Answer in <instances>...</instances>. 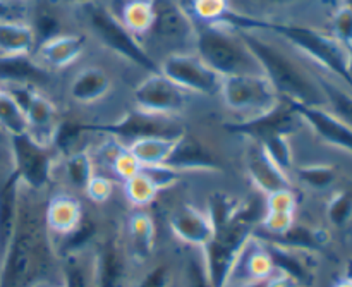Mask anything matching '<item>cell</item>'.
<instances>
[{"mask_svg": "<svg viewBox=\"0 0 352 287\" xmlns=\"http://www.w3.org/2000/svg\"><path fill=\"white\" fill-rule=\"evenodd\" d=\"M21 181L14 171L7 172L6 179L0 182V262L6 255L7 246L12 240L19 213Z\"/></svg>", "mask_w": 352, "mask_h": 287, "instance_id": "44dd1931", "label": "cell"}, {"mask_svg": "<svg viewBox=\"0 0 352 287\" xmlns=\"http://www.w3.org/2000/svg\"><path fill=\"white\" fill-rule=\"evenodd\" d=\"M62 165H64V174L67 178L69 184L85 193L86 186L89 184V181L95 176L93 155L86 148H78V150L69 151Z\"/></svg>", "mask_w": 352, "mask_h": 287, "instance_id": "f546056e", "label": "cell"}, {"mask_svg": "<svg viewBox=\"0 0 352 287\" xmlns=\"http://www.w3.org/2000/svg\"><path fill=\"white\" fill-rule=\"evenodd\" d=\"M346 55H347V69H349L351 76H352V45H346Z\"/></svg>", "mask_w": 352, "mask_h": 287, "instance_id": "f907efd6", "label": "cell"}, {"mask_svg": "<svg viewBox=\"0 0 352 287\" xmlns=\"http://www.w3.org/2000/svg\"><path fill=\"white\" fill-rule=\"evenodd\" d=\"M43 78L45 67L30 57H0V81L7 85H33Z\"/></svg>", "mask_w": 352, "mask_h": 287, "instance_id": "f1b7e54d", "label": "cell"}, {"mask_svg": "<svg viewBox=\"0 0 352 287\" xmlns=\"http://www.w3.org/2000/svg\"><path fill=\"white\" fill-rule=\"evenodd\" d=\"M12 169L21 184L31 191H43L52 181L55 169V148L41 145L30 133L9 136Z\"/></svg>", "mask_w": 352, "mask_h": 287, "instance_id": "277c9868", "label": "cell"}, {"mask_svg": "<svg viewBox=\"0 0 352 287\" xmlns=\"http://www.w3.org/2000/svg\"><path fill=\"white\" fill-rule=\"evenodd\" d=\"M54 240L45 226V205L36 191L21 186L12 240L0 262V287H38L55 268Z\"/></svg>", "mask_w": 352, "mask_h": 287, "instance_id": "6da1fadb", "label": "cell"}, {"mask_svg": "<svg viewBox=\"0 0 352 287\" xmlns=\"http://www.w3.org/2000/svg\"><path fill=\"white\" fill-rule=\"evenodd\" d=\"M258 236V234H256ZM260 237L263 241L265 248H267L268 255L272 258V264L277 274L287 275L289 279L296 282V284H309L313 281V272L309 268V264L305 260L306 255L302 251L291 250L287 246H282V244L275 243V241L267 240V237Z\"/></svg>", "mask_w": 352, "mask_h": 287, "instance_id": "603a6c76", "label": "cell"}, {"mask_svg": "<svg viewBox=\"0 0 352 287\" xmlns=\"http://www.w3.org/2000/svg\"><path fill=\"white\" fill-rule=\"evenodd\" d=\"M3 167L12 169V162H10L9 145H0V169H3Z\"/></svg>", "mask_w": 352, "mask_h": 287, "instance_id": "c3c4849f", "label": "cell"}, {"mask_svg": "<svg viewBox=\"0 0 352 287\" xmlns=\"http://www.w3.org/2000/svg\"><path fill=\"white\" fill-rule=\"evenodd\" d=\"M189 250L191 251L186 257L184 267H182V287H215L206 272L201 250H195V248H189Z\"/></svg>", "mask_w": 352, "mask_h": 287, "instance_id": "8d00e7d4", "label": "cell"}, {"mask_svg": "<svg viewBox=\"0 0 352 287\" xmlns=\"http://www.w3.org/2000/svg\"><path fill=\"white\" fill-rule=\"evenodd\" d=\"M113 193V182L110 181L105 176H93V179L89 181V184L86 186L85 195L88 196L89 202L96 203V205H102V203L109 202L110 196Z\"/></svg>", "mask_w": 352, "mask_h": 287, "instance_id": "f6af8a7d", "label": "cell"}, {"mask_svg": "<svg viewBox=\"0 0 352 287\" xmlns=\"http://www.w3.org/2000/svg\"><path fill=\"white\" fill-rule=\"evenodd\" d=\"M124 195L131 205L136 206V209H144L157 200L158 191L151 184L150 179L143 172H140L134 178L124 181Z\"/></svg>", "mask_w": 352, "mask_h": 287, "instance_id": "e575fe53", "label": "cell"}, {"mask_svg": "<svg viewBox=\"0 0 352 287\" xmlns=\"http://www.w3.org/2000/svg\"><path fill=\"white\" fill-rule=\"evenodd\" d=\"M229 10V0H192V12L205 24H219Z\"/></svg>", "mask_w": 352, "mask_h": 287, "instance_id": "ab89813d", "label": "cell"}, {"mask_svg": "<svg viewBox=\"0 0 352 287\" xmlns=\"http://www.w3.org/2000/svg\"><path fill=\"white\" fill-rule=\"evenodd\" d=\"M62 287H95L93 251L62 255Z\"/></svg>", "mask_w": 352, "mask_h": 287, "instance_id": "484cf974", "label": "cell"}, {"mask_svg": "<svg viewBox=\"0 0 352 287\" xmlns=\"http://www.w3.org/2000/svg\"><path fill=\"white\" fill-rule=\"evenodd\" d=\"M296 210H298V198L294 189H282L265 196V212L296 213Z\"/></svg>", "mask_w": 352, "mask_h": 287, "instance_id": "ee69618b", "label": "cell"}, {"mask_svg": "<svg viewBox=\"0 0 352 287\" xmlns=\"http://www.w3.org/2000/svg\"><path fill=\"white\" fill-rule=\"evenodd\" d=\"M133 102L141 112L172 117L184 110L188 96L184 89L174 85L162 72H151L134 88Z\"/></svg>", "mask_w": 352, "mask_h": 287, "instance_id": "30bf717a", "label": "cell"}, {"mask_svg": "<svg viewBox=\"0 0 352 287\" xmlns=\"http://www.w3.org/2000/svg\"><path fill=\"white\" fill-rule=\"evenodd\" d=\"M0 129L9 136L28 133V123L23 110L2 86H0Z\"/></svg>", "mask_w": 352, "mask_h": 287, "instance_id": "d6a6232c", "label": "cell"}, {"mask_svg": "<svg viewBox=\"0 0 352 287\" xmlns=\"http://www.w3.org/2000/svg\"><path fill=\"white\" fill-rule=\"evenodd\" d=\"M258 145L263 147V150L270 155L272 160H274L282 171L287 172V174L291 176V172L294 171V151H292L289 134H275V136L267 138V140H263Z\"/></svg>", "mask_w": 352, "mask_h": 287, "instance_id": "d590c367", "label": "cell"}, {"mask_svg": "<svg viewBox=\"0 0 352 287\" xmlns=\"http://www.w3.org/2000/svg\"><path fill=\"white\" fill-rule=\"evenodd\" d=\"M267 240L275 241V243L291 248V250L302 251V253H309V255L323 250V248L327 246V243H329V236L325 234V231L313 229V227L302 226V224H296V222L294 226H292L287 233L282 234V236L267 237Z\"/></svg>", "mask_w": 352, "mask_h": 287, "instance_id": "83f0119b", "label": "cell"}, {"mask_svg": "<svg viewBox=\"0 0 352 287\" xmlns=\"http://www.w3.org/2000/svg\"><path fill=\"white\" fill-rule=\"evenodd\" d=\"M268 6H289V3L299 2V0H263Z\"/></svg>", "mask_w": 352, "mask_h": 287, "instance_id": "681fc988", "label": "cell"}, {"mask_svg": "<svg viewBox=\"0 0 352 287\" xmlns=\"http://www.w3.org/2000/svg\"><path fill=\"white\" fill-rule=\"evenodd\" d=\"M275 274L274 264L263 241L253 234L237 255L223 287H237L248 282L268 281Z\"/></svg>", "mask_w": 352, "mask_h": 287, "instance_id": "7c38bea8", "label": "cell"}, {"mask_svg": "<svg viewBox=\"0 0 352 287\" xmlns=\"http://www.w3.org/2000/svg\"><path fill=\"white\" fill-rule=\"evenodd\" d=\"M153 7V24L150 34L162 41H184L195 36L196 24L191 16L175 0H151Z\"/></svg>", "mask_w": 352, "mask_h": 287, "instance_id": "5bb4252c", "label": "cell"}, {"mask_svg": "<svg viewBox=\"0 0 352 287\" xmlns=\"http://www.w3.org/2000/svg\"><path fill=\"white\" fill-rule=\"evenodd\" d=\"M112 89L109 72L96 65H89L74 76L69 86V95L79 105H91L105 98Z\"/></svg>", "mask_w": 352, "mask_h": 287, "instance_id": "7402d4cb", "label": "cell"}, {"mask_svg": "<svg viewBox=\"0 0 352 287\" xmlns=\"http://www.w3.org/2000/svg\"><path fill=\"white\" fill-rule=\"evenodd\" d=\"M67 3H74V6H86V3L93 2V0H65Z\"/></svg>", "mask_w": 352, "mask_h": 287, "instance_id": "db71d44e", "label": "cell"}, {"mask_svg": "<svg viewBox=\"0 0 352 287\" xmlns=\"http://www.w3.org/2000/svg\"><path fill=\"white\" fill-rule=\"evenodd\" d=\"M160 72L186 93L219 95L222 78L196 54H170L160 64Z\"/></svg>", "mask_w": 352, "mask_h": 287, "instance_id": "9c48e42d", "label": "cell"}, {"mask_svg": "<svg viewBox=\"0 0 352 287\" xmlns=\"http://www.w3.org/2000/svg\"><path fill=\"white\" fill-rule=\"evenodd\" d=\"M246 171L254 188L263 196L282 191V189H292L291 176L272 160L261 145L253 143V141L246 153Z\"/></svg>", "mask_w": 352, "mask_h": 287, "instance_id": "e0dca14e", "label": "cell"}, {"mask_svg": "<svg viewBox=\"0 0 352 287\" xmlns=\"http://www.w3.org/2000/svg\"><path fill=\"white\" fill-rule=\"evenodd\" d=\"M347 277H351V279H352V264L349 265V274H347Z\"/></svg>", "mask_w": 352, "mask_h": 287, "instance_id": "6f0895ef", "label": "cell"}, {"mask_svg": "<svg viewBox=\"0 0 352 287\" xmlns=\"http://www.w3.org/2000/svg\"><path fill=\"white\" fill-rule=\"evenodd\" d=\"M179 136H148L127 145V150L136 157L141 167L167 164L174 153Z\"/></svg>", "mask_w": 352, "mask_h": 287, "instance_id": "4316f807", "label": "cell"}, {"mask_svg": "<svg viewBox=\"0 0 352 287\" xmlns=\"http://www.w3.org/2000/svg\"><path fill=\"white\" fill-rule=\"evenodd\" d=\"M157 243V227L146 212H134L127 222V248L131 257L138 262H146L153 255Z\"/></svg>", "mask_w": 352, "mask_h": 287, "instance_id": "cb8c5ba5", "label": "cell"}, {"mask_svg": "<svg viewBox=\"0 0 352 287\" xmlns=\"http://www.w3.org/2000/svg\"><path fill=\"white\" fill-rule=\"evenodd\" d=\"M95 287H124L127 279V253L117 236L102 240L93 251Z\"/></svg>", "mask_w": 352, "mask_h": 287, "instance_id": "2e32d148", "label": "cell"}, {"mask_svg": "<svg viewBox=\"0 0 352 287\" xmlns=\"http://www.w3.org/2000/svg\"><path fill=\"white\" fill-rule=\"evenodd\" d=\"M291 105L299 114L302 123L308 124L323 143L352 155V127L337 119L327 107L302 105L296 102H291Z\"/></svg>", "mask_w": 352, "mask_h": 287, "instance_id": "4fadbf2b", "label": "cell"}, {"mask_svg": "<svg viewBox=\"0 0 352 287\" xmlns=\"http://www.w3.org/2000/svg\"><path fill=\"white\" fill-rule=\"evenodd\" d=\"M55 287H62V286H55Z\"/></svg>", "mask_w": 352, "mask_h": 287, "instance_id": "680465c9", "label": "cell"}, {"mask_svg": "<svg viewBox=\"0 0 352 287\" xmlns=\"http://www.w3.org/2000/svg\"><path fill=\"white\" fill-rule=\"evenodd\" d=\"M17 0H0V23H23V9L16 7Z\"/></svg>", "mask_w": 352, "mask_h": 287, "instance_id": "bcb514c9", "label": "cell"}, {"mask_svg": "<svg viewBox=\"0 0 352 287\" xmlns=\"http://www.w3.org/2000/svg\"><path fill=\"white\" fill-rule=\"evenodd\" d=\"M167 165L174 167L175 171H205V172H219L222 171L219 158L212 153L208 147L203 141L192 134L184 133L177 138L174 153L168 158Z\"/></svg>", "mask_w": 352, "mask_h": 287, "instance_id": "ac0fdd59", "label": "cell"}, {"mask_svg": "<svg viewBox=\"0 0 352 287\" xmlns=\"http://www.w3.org/2000/svg\"><path fill=\"white\" fill-rule=\"evenodd\" d=\"M174 282V272L168 264H157L148 268L134 287H172Z\"/></svg>", "mask_w": 352, "mask_h": 287, "instance_id": "7bdbcfd3", "label": "cell"}, {"mask_svg": "<svg viewBox=\"0 0 352 287\" xmlns=\"http://www.w3.org/2000/svg\"><path fill=\"white\" fill-rule=\"evenodd\" d=\"M36 36L28 23H0V57H30Z\"/></svg>", "mask_w": 352, "mask_h": 287, "instance_id": "d4e9b609", "label": "cell"}, {"mask_svg": "<svg viewBox=\"0 0 352 287\" xmlns=\"http://www.w3.org/2000/svg\"><path fill=\"white\" fill-rule=\"evenodd\" d=\"M268 287H298V284L292 279H289L287 275L275 272L270 281H268Z\"/></svg>", "mask_w": 352, "mask_h": 287, "instance_id": "7dc6e473", "label": "cell"}, {"mask_svg": "<svg viewBox=\"0 0 352 287\" xmlns=\"http://www.w3.org/2000/svg\"><path fill=\"white\" fill-rule=\"evenodd\" d=\"M168 227L181 243L195 250H203L208 246L215 234V227L208 212L192 205L179 206L177 210H174L168 219Z\"/></svg>", "mask_w": 352, "mask_h": 287, "instance_id": "9a60e30c", "label": "cell"}, {"mask_svg": "<svg viewBox=\"0 0 352 287\" xmlns=\"http://www.w3.org/2000/svg\"><path fill=\"white\" fill-rule=\"evenodd\" d=\"M120 21H122L124 26L134 36L150 33L151 24H153V7H151V0H129L122 7Z\"/></svg>", "mask_w": 352, "mask_h": 287, "instance_id": "1f68e13d", "label": "cell"}, {"mask_svg": "<svg viewBox=\"0 0 352 287\" xmlns=\"http://www.w3.org/2000/svg\"><path fill=\"white\" fill-rule=\"evenodd\" d=\"M323 3H325V6H330V7H333V9H336L337 6H340V0H322Z\"/></svg>", "mask_w": 352, "mask_h": 287, "instance_id": "11a10c76", "label": "cell"}, {"mask_svg": "<svg viewBox=\"0 0 352 287\" xmlns=\"http://www.w3.org/2000/svg\"><path fill=\"white\" fill-rule=\"evenodd\" d=\"M294 172L299 181L311 189L330 188L337 179V169L330 164H306L294 167Z\"/></svg>", "mask_w": 352, "mask_h": 287, "instance_id": "836d02e7", "label": "cell"}, {"mask_svg": "<svg viewBox=\"0 0 352 287\" xmlns=\"http://www.w3.org/2000/svg\"><path fill=\"white\" fill-rule=\"evenodd\" d=\"M340 3H346L347 7H351L352 9V0H340Z\"/></svg>", "mask_w": 352, "mask_h": 287, "instance_id": "9f6ffc18", "label": "cell"}, {"mask_svg": "<svg viewBox=\"0 0 352 287\" xmlns=\"http://www.w3.org/2000/svg\"><path fill=\"white\" fill-rule=\"evenodd\" d=\"M316 81H318L323 96H325L327 109H329L337 119L342 120L344 124L352 127V93L346 92V89L340 88L339 85L322 78V76H318Z\"/></svg>", "mask_w": 352, "mask_h": 287, "instance_id": "4dcf8cb0", "label": "cell"}, {"mask_svg": "<svg viewBox=\"0 0 352 287\" xmlns=\"http://www.w3.org/2000/svg\"><path fill=\"white\" fill-rule=\"evenodd\" d=\"M86 9H88V21L91 24L93 33L107 48H110L113 54L127 59L133 64L146 69L150 74L160 72V65L141 47L138 38L124 26L119 17L113 16L105 7L96 6L93 2L86 3Z\"/></svg>", "mask_w": 352, "mask_h": 287, "instance_id": "5b68a950", "label": "cell"}, {"mask_svg": "<svg viewBox=\"0 0 352 287\" xmlns=\"http://www.w3.org/2000/svg\"><path fill=\"white\" fill-rule=\"evenodd\" d=\"M237 33L260 62L263 76L270 81L280 98L302 105L325 107V96L316 78L302 69L294 59L289 57L277 45L258 36L254 31H237Z\"/></svg>", "mask_w": 352, "mask_h": 287, "instance_id": "7a4b0ae2", "label": "cell"}, {"mask_svg": "<svg viewBox=\"0 0 352 287\" xmlns=\"http://www.w3.org/2000/svg\"><path fill=\"white\" fill-rule=\"evenodd\" d=\"M3 89L16 100L28 123V133L41 145L54 147L55 133L60 124L57 105L38 92L33 85H7Z\"/></svg>", "mask_w": 352, "mask_h": 287, "instance_id": "52a82bcc", "label": "cell"}, {"mask_svg": "<svg viewBox=\"0 0 352 287\" xmlns=\"http://www.w3.org/2000/svg\"><path fill=\"white\" fill-rule=\"evenodd\" d=\"M332 26H333V38L339 40L340 43L352 45V9L347 7L346 3H340L336 7L332 16Z\"/></svg>", "mask_w": 352, "mask_h": 287, "instance_id": "60d3db41", "label": "cell"}, {"mask_svg": "<svg viewBox=\"0 0 352 287\" xmlns=\"http://www.w3.org/2000/svg\"><path fill=\"white\" fill-rule=\"evenodd\" d=\"M85 217L81 202L65 193L54 195L45 205V226L50 236H57L58 240L74 233Z\"/></svg>", "mask_w": 352, "mask_h": 287, "instance_id": "d6986e66", "label": "cell"}, {"mask_svg": "<svg viewBox=\"0 0 352 287\" xmlns=\"http://www.w3.org/2000/svg\"><path fill=\"white\" fill-rule=\"evenodd\" d=\"M333 287H352V279L351 277L340 279V281L337 282V284L333 286Z\"/></svg>", "mask_w": 352, "mask_h": 287, "instance_id": "f5cc1de1", "label": "cell"}, {"mask_svg": "<svg viewBox=\"0 0 352 287\" xmlns=\"http://www.w3.org/2000/svg\"><path fill=\"white\" fill-rule=\"evenodd\" d=\"M327 219L337 229H342L352 219V188L333 193L327 203Z\"/></svg>", "mask_w": 352, "mask_h": 287, "instance_id": "74e56055", "label": "cell"}, {"mask_svg": "<svg viewBox=\"0 0 352 287\" xmlns=\"http://www.w3.org/2000/svg\"><path fill=\"white\" fill-rule=\"evenodd\" d=\"M144 176L151 181V184L157 188V191H167V189L174 188L179 181H181L182 172L175 171L174 167L167 164L160 165H146V167L141 169Z\"/></svg>", "mask_w": 352, "mask_h": 287, "instance_id": "f35d334b", "label": "cell"}, {"mask_svg": "<svg viewBox=\"0 0 352 287\" xmlns=\"http://www.w3.org/2000/svg\"><path fill=\"white\" fill-rule=\"evenodd\" d=\"M86 48L85 34L58 33L36 45L34 54L41 67L64 69L81 57Z\"/></svg>", "mask_w": 352, "mask_h": 287, "instance_id": "ffe728a7", "label": "cell"}, {"mask_svg": "<svg viewBox=\"0 0 352 287\" xmlns=\"http://www.w3.org/2000/svg\"><path fill=\"white\" fill-rule=\"evenodd\" d=\"M272 279V277H270ZM268 279V281H270ZM268 281H256V282H248V284L237 286V287H268Z\"/></svg>", "mask_w": 352, "mask_h": 287, "instance_id": "816d5d0a", "label": "cell"}, {"mask_svg": "<svg viewBox=\"0 0 352 287\" xmlns=\"http://www.w3.org/2000/svg\"><path fill=\"white\" fill-rule=\"evenodd\" d=\"M112 169L116 172L117 178H120L122 181L134 178L136 174L141 172V164L136 160L133 153L127 150V147H119V150L116 151V155L112 157Z\"/></svg>", "mask_w": 352, "mask_h": 287, "instance_id": "b9f144b4", "label": "cell"}, {"mask_svg": "<svg viewBox=\"0 0 352 287\" xmlns=\"http://www.w3.org/2000/svg\"><path fill=\"white\" fill-rule=\"evenodd\" d=\"M196 55L215 71L220 78L237 74H263L256 61L239 33L223 24L196 26Z\"/></svg>", "mask_w": 352, "mask_h": 287, "instance_id": "3957f363", "label": "cell"}, {"mask_svg": "<svg viewBox=\"0 0 352 287\" xmlns=\"http://www.w3.org/2000/svg\"><path fill=\"white\" fill-rule=\"evenodd\" d=\"M219 95L227 109L236 114H244V119L268 112L280 102L278 93L263 74H237L222 78Z\"/></svg>", "mask_w": 352, "mask_h": 287, "instance_id": "8992f818", "label": "cell"}, {"mask_svg": "<svg viewBox=\"0 0 352 287\" xmlns=\"http://www.w3.org/2000/svg\"><path fill=\"white\" fill-rule=\"evenodd\" d=\"M302 123L299 114L296 112L291 102L280 98V102L270 109L268 112L260 114V116L243 119L239 123L226 124V129L229 133L237 134V136H246L253 143H261L267 138L275 136V134H289L294 133Z\"/></svg>", "mask_w": 352, "mask_h": 287, "instance_id": "8fae6325", "label": "cell"}, {"mask_svg": "<svg viewBox=\"0 0 352 287\" xmlns=\"http://www.w3.org/2000/svg\"><path fill=\"white\" fill-rule=\"evenodd\" d=\"M85 133H96L102 136H110L113 140H127L131 145L133 141L148 136H181L184 133L181 126L172 123L170 117L151 116V114L141 112L134 109L129 110L124 117L113 120V123L102 124H82Z\"/></svg>", "mask_w": 352, "mask_h": 287, "instance_id": "ba28073f", "label": "cell"}]
</instances>
